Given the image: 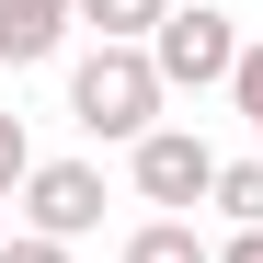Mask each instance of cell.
<instances>
[{
    "mask_svg": "<svg viewBox=\"0 0 263 263\" xmlns=\"http://www.w3.org/2000/svg\"><path fill=\"white\" fill-rule=\"evenodd\" d=\"M160 92H172V80H160L149 46H92V58L69 69V115L92 126V138H126V149L160 138Z\"/></svg>",
    "mask_w": 263,
    "mask_h": 263,
    "instance_id": "6da1fadb",
    "label": "cell"
},
{
    "mask_svg": "<svg viewBox=\"0 0 263 263\" xmlns=\"http://www.w3.org/2000/svg\"><path fill=\"white\" fill-rule=\"evenodd\" d=\"M149 58H160L172 92H206V80L240 69V34H229V12H206V0H172V23L149 34Z\"/></svg>",
    "mask_w": 263,
    "mask_h": 263,
    "instance_id": "7a4b0ae2",
    "label": "cell"
},
{
    "mask_svg": "<svg viewBox=\"0 0 263 263\" xmlns=\"http://www.w3.org/2000/svg\"><path fill=\"white\" fill-rule=\"evenodd\" d=\"M217 172H229V160H217L195 126H160V138H138V195H149L160 217H183V206H217Z\"/></svg>",
    "mask_w": 263,
    "mask_h": 263,
    "instance_id": "3957f363",
    "label": "cell"
},
{
    "mask_svg": "<svg viewBox=\"0 0 263 263\" xmlns=\"http://www.w3.org/2000/svg\"><path fill=\"white\" fill-rule=\"evenodd\" d=\"M23 217H34V240H80V229H103V172H92V160H34Z\"/></svg>",
    "mask_w": 263,
    "mask_h": 263,
    "instance_id": "277c9868",
    "label": "cell"
},
{
    "mask_svg": "<svg viewBox=\"0 0 263 263\" xmlns=\"http://www.w3.org/2000/svg\"><path fill=\"white\" fill-rule=\"evenodd\" d=\"M80 23V0H0V69H34L58 58V34Z\"/></svg>",
    "mask_w": 263,
    "mask_h": 263,
    "instance_id": "5b68a950",
    "label": "cell"
},
{
    "mask_svg": "<svg viewBox=\"0 0 263 263\" xmlns=\"http://www.w3.org/2000/svg\"><path fill=\"white\" fill-rule=\"evenodd\" d=\"M80 23H92L103 46H149V34L172 23V0H80Z\"/></svg>",
    "mask_w": 263,
    "mask_h": 263,
    "instance_id": "8992f818",
    "label": "cell"
},
{
    "mask_svg": "<svg viewBox=\"0 0 263 263\" xmlns=\"http://www.w3.org/2000/svg\"><path fill=\"white\" fill-rule=\"evenodd\" d=\"M126 263H217L195 240V217H149V229H126Z\"/></svg>",
    "mask_w": 263,
    "mask_h": 263,
    "instance_id": "52a82bcc",
    "label": "cell"
},
{
    "mask_svg": "<svg viewBox=\"0 0 263 263\" xmlns=\"http://www.w3.org/2000/svg\"><path fill=\"white\" fill-rule=\"evenodd\" d=\"M217 206H229V229H263V160H229V172H217Z\"/></svg>",
    "mask_w": 263,
    "mask_h": 263,
    "instance_id": "ba28073f",
    "label": "cell"
},
{
    "mask_svg": "<svg viewBox=\"0 0 263 263\" xmlns=\"http://www.w3.org/2000/svg\"><path fill=\"white\" fill-rule=\"evenodd\" d=\"M34 183V138H23V115H0V206H12Z\"/></svg>",
    "mask_w": 263,
    "mask_h": 263,
    "instance_id": "9c48e42d",
    "label": "cell"
},
{
    "mask_svg": "<svg viewBox=\"0 0 263 263\" xmlns=\"http://www.w3.org/2000/svg\"><path fill=\"white\" fill-rule=\"evenodd\" d=\"M229 103L252 115V138H263V46H240V69H229Z\"/></svg>",
    "mask_w": 263,
    "mask_h": 263,
    "instance_id": "30bf717a",
    "label": "cell"
},
{
    "mask_svg": "<svg viewBox=\"0 0 263 263\" xmlns=\"http://www.w3.org/2000/svg\"><path fill=\"white\" fill-rule=\"evenodd\" d=\"M0 263H69V240H34L23 229V240H0Z\"/></svg>",
    "mask_w": 263,
    "mask_h": 263,
    "instance_id": "8fae6325",
    "label": "cell"
},
{
    "mask_svg": "<svg viewBox=\"0 0 263 263\" xmlns=\"http://www.w3.org/2000/svg\"><path fill=\"white\" fill-rule=\"evenodd\" d=\"M217 263H263V229H229V240H217Z\"/></svg>",
    "mask_w": 263,
    "mask_h": 263,
    "instance_id": "7c38bea8",
    "label": "cell"
}]
</instances>
